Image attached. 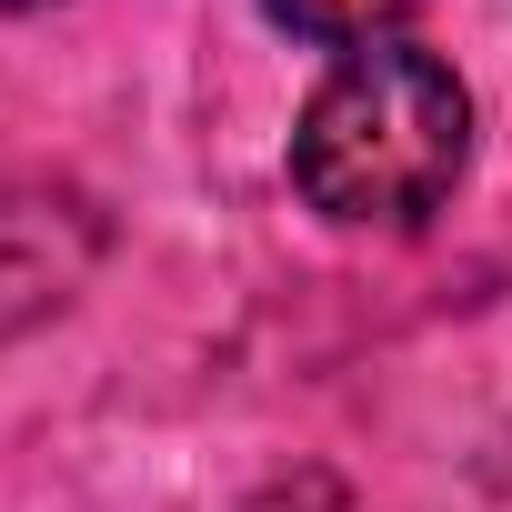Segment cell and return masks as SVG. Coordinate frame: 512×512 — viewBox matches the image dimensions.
Here are the masks:
<instances>
[{
  "instance_id": "cell-2",
  "label": "cell",
  "mask_w": 512,
  "mask_h": 512,
  "mask_svg": "<svg viewBox=\"0 0 512 512\" xmlns=\"http://www.w3.org/2000/svg\"><path fill=\"white\" fill-rule=\"evenodd\" d=\"M61 231H81L71 201H0V322L61 302V282L91 262V251H61Z\"/></svg>"
},
{
  "instance_id": "cell-3",
  "label": "cell",
  "mask_w": 512,
  "mask_h": 512,
  "mask_svg": "<svg viewBox=\"0 0 512 512\" xmlns=\"http://www.w3.org/2000/svg\"><path fill=\"white\" fill-rule=\"evenodd\" d=\"M262 11L292 31V41H322V51H372L392 21H412L422 0H262Z\"/></svg>"
},
{
  "instance_id": "cell-4",
  "label": "cell",
  "mask_w": 512,
  "mask_h": 512,
  "mask_svg": "<svg viewBox=\"0 0 512 512\" xmlns=\"http://www.w3.org/2000/svg\"><path fill=\"white\" fill-rule=\"evenodd\" d=\"M251 512H362L332 472H292V482H272V492H251Z\"/></svg>"
},
{
  "instance_id": "cell-5",
  "label": "cell",
  "mask_w": 512,
  "mask_h": 512,
  "mask_svg": "<svg viewBox=\"0 0 512 512\" xmlns=\"http://www.w3.org/2000/svg\"><path fill=\"white\" fill-rule=\"evenodd\" d=\"M0 11H51V0H0Z\"/></svg>"
},
{
  "instance_id": "cell-1",
  "label": "cell",
  "mask_w": 512,
  "mask_h": 512,
  "mask_svg": "<svg viewBox=\"0 0 512 512\" xmlns=\"http://www.w3.org/2000/svg\"><path fill=\"white\" fill-rule=\"evenodd\" d=\"M462 161H472V91L452 81V61L402 41L352 51L292 131V181L342 231H422L452 201Z\"/></svg>"
}]
</instances>
